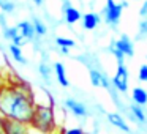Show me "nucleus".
<instances>
[{
    "mask_svg": "<svg viewBox=\"0 0 147 134\" xmlns=\"http://www.w3.org/2000/svg\"><path fill=\"white\" fill-rule=\"evenodd\" d=\"M36 107L32 85L26 80H8L0 92V115L2 118L29 123Z\"/></svg>",
    "mask_w": 147,
    "mask_h": 134,
    "instance_id": "1",
    "label": "nucleus"
},
{
    "mask_svg": "<svg viewBox=\"0 0 147 134\" xmlns=\"http://www.w3.org/2000/svg\"><path fill=\"white\" fill-rule=\"evenodd\" d=\"M30 128L41 134H57L59 123L55 118V111L52 104H38L36 103L33 117L30 120Z\"/></svg>",
    "mask_w": 147,
    "mask_h": 134,
    "instance_id": "2",
    "label": "nucleus"
},
{
    "mask_svg": "<svg viewBox=\"0 0 147 134\" xmlns=\"http://www.w3.org/2000/svg\"><path fill=\"white\" fill-rule=\"evenodd\" d=\"M122 5L117 3L115 0H106V7L103 8L101 11V17L109 27L115 29L119 25V21H120V16H122Z\"/></svg>",
    "mask_w": 147,
    "mask_h": 134,
    "instance_id": "3",
    "label": "nucleus"
},
{
    "mask_svg": "<svg viewBox=\"0 0 147 134\" xmlns=\"http://www.w3.org/2000/svg\"><path fill=\"white\" fill-rule=\"evenodd\" d=\"M14 27H16L18 35H19V41H18V44H16V46H19V48H22V46H26L27 43L35 41V40L38 38L36 33H35V29H33V24L30 22V21L18 22Z\"/></svg>",
    "mask_w": 147,
    "mask_h": 134,
    "instance_id": "4",
    "label": "nucleus"
},
{
    "mask_svg": "<svg viewBox=\"0 0 147 134\" xmlns=\"http://www.w3.org/2000/svg\"><path fill=\"white\" fill-rule=\"evenodd\" d=\"M63 106L71 115H74L76 118H87L89 117V107L84 104L82 101L73 98V96H68L63 99Z\"/></svg>",
    "mask_w": 147,
    "mask_h": 134,
    "instance_id": "5",
    "label": "nucleus"
},
{
    "mask_svg": "<svg viewBox=\"0 0 147 134\" xmlns=\"http://www.w3.org/2000/svg\"><path fill=\"white\" fill-rule=\"evenodd\" d=\"M128 68L125 65H117V70H115V74L112 77V85L117 90L120 95H125L128 92Z\"/></svg>",
    "mask_w": 147,
    "mask_h": 134,
    "instance_id": "6",
    "label": "nucleus"
},
{
    "mask_svg": "<svg viewBox=\"0 0 147 134\" xmlns=\"http://www.w3.org/2000/svg\"><path fill=\"white\" fill-rule=\"evenodd\" d=\"M32 128L29 123H22L18 120L3 118L2 121V134H30Z\"/></svg>",
    "mask_w": 147,
    "mask_h": 134,
    "instance_id": "7",
    "label": "nucleus"
},
{
    "mask_svg": "<svg viewBox=\"0 0 147 134\" xmlns=\"http://www.w3.org/2000/svg\"><path fill=\"white\" fill-rule=\"evenodd\" d=\"M106 120H108V123L111 125V126L117 128V129L123 131V133H127V134H131L130 125H128V121L125 120V117L120 112H108V114H106Z\"/></svg>",
    "mask_w": 147,
    "mask_h": 134,
    "instance_id": "8",
    "label": "nucleus"
},
{
    "mask_svg": "<svg viewBox=\"0 0 147 134\" xmlns=\"http://www.w3.org/2000/svg\"><path fill=\"white\" fill-rule=\"evenodd\" d=\"M115 46H117V49L125 55V57H133L134 55V44H133L130 36L125 35V33H122V35L115 40Z\"/></svg>",
    "mask_w": 147,
    "mask_h": 134,
    "instance_id": "9",
    "label": "nucleus"
},
{
    "mask_svg": "<svg viewBox=\"0 0 147 134\" xmlns=\"http://www.w3.org/2000/svg\"><path fill=\"white\" fill-rule=\"evenodd\" d=\"M101 14L100 13H93V11H90V13H86L82 16V19H81V24H82V29L86 30H95L98 29V25L101 24Z\"/></svg>",
    "mask_w": 147,
    "mask_h": 134,
    "instance_id": "10",
    "label": "nucleus"
},
{
    "mask_svg": "<svg viewBox=\"0 0 147 134\" xmlns=\"http://www.w3.org/2000/svg\"><path fill=\"white\" fill-rule=\"evenodd\" d=\"M52 68H54V76H55V79H57L59 85L67 88V87L70 85V80H68V76H67L65 65L62 63V62H55V63L52 65Z\"/></svg>",
    "mask_w": 147,
    "mask_h": 134,
    "instance_id": "11",
    "label": "nucleus"
},
{
    "mask_svg": "<svg viewBox=\"0 0 147 134\" xmlns=\"http://www.w3.org/2000/svg\"><path fill=\"white\" fill-rule=\"evenodd\" d=\"M131 103L136 106H147V90L144 87H134L131 90Z\"/></svg>",
    "mask_w": 147,
    "mask_h": 134,
    "instance_id": "12",
    "label": "nucleus"
},
{
    "mask_svg": "<svg viewBox=\"0 0 147 134\" xmlns=\"http://www.w3.org/2000/svg\"><path fill=\"white\" fill-rule=\"evenodd\" d=\"M130 112H131V115H133V123H136L138 126L147 121V112H146V109H144V107L136 106V104L131 103V104H130Z\"/></svg>",
    "mask_w": 147,
    "mask_h": 134,
    "instance_id": "13",
    "label": "nucleus"
},
{
    "mask_svg": "<svg viewBox=\"0 0 147 134\" xmlns=\"http://www.w3.org/2000/svg\"><path fill=\"white\" fill-rule=\"evenodd\" d=\"M63 17H65V22H67V24L74 25V24L81 22V19H82V14H81V11L78 10V8L70 7V8H67V10L63 11Z\"/></svg>",
    "mask_w": 147,
    "mask_h": 134,
    "instance_id": "14",
    "label": "nucleus"
},
{
    "mask_svg": "<svg viewBox=\"0 0 147 134\" xmlns=\"http://www.w3.org/2000/svg\"><path fill=\"white\" fill-rule=\"evenodd\" d=\"M8 52H10L11 58H13L14 62H18V63H21V65L29 63V60L26 58V55H24V52H22V48H19V46L10 43V46H8Z\"/></svg>",
    "mask_w": 147,
    "mask_h": 134,
    "instance_id": "15",
    "label": "nucleus"
},
{
    "mask_svg": "<svg viewBox=\"0 0 147 134\" xmlns=\"http://www.w3.org/2000/svg\"><path fill=\"white\" fill-rule=\"evenodd\" d=\"M38 71H40V76H41V79L45 80L48 85H51V80H52V74H54V68L49 66L48 62H40L38 65Z\"/></svg>",
    "mask_w": 147,
    "mask_h": 134,
    "instance_id": "16",
    "label": "nucleus"
},
{
    "mask_svg": "<svg viewBox=\"0 0 147 134\" xmlns=\"http://www.w3.org/2000/svg\"><path fill=\"white\" fill-rule=\"evenodd\" d=\"M103 71L96 70V68H89V77H90V84L93 87H101L103 84Z\"/></svg>",
    "mask_w": 147,
    "mask_h": 134,
    "instance_id": "17",
    "label": "nucleus"
},
{
    "mask_svg": "<svg viewBox=\"0 0 147 134\" xmlns=\"http://www.w3.org/2000/svg\"><path fill=\"white\" fill-rule=\"evenodd\" d=\"M32 24H33V29H35V33H36V36H38V38H41V36H45L46 33H48V27H46V24L43 22L41 19L33 17Z\"/></svg>",
    "mask_w": 147,
    "mask_h": 134,
    "instance_id": "18",
    "label": "nucleus"
},
{
    "mask_svg": "<svg viewBox=\"0 0 147 134\" xmlns=\"http://www.w3.org/2000/svg\"><path fill=\"white\" fill-rule=\"evenodd\" d=\"M109 52H111V54L115 57V60H117V65H125V55L117 49V46H115V40H112V41H111V46H109Z\"/></svg>",
    "mask_w": 147,
    "mask_h": 134,
    "instance_id": "19",
    "label": "nucleus"
},
{
    "mask_svg": "<svg viewBox=\"0 0 147 134\" xmlns=\"http://www.w3.org/2000/svg\"><path fill=\"white\" fill-rule=\"evenodd\" d=\"M55 44L59 46V48H65V49H71L76 46V43H74V40L71 38H65V36H57L55 38Z\"/></svg>",
    "mask_w": 147,
    "mask_h": 134,
    "instance_id": "20",
    "label": "nucleus"
},
{
    "mask_svg": "<svg viewBox=\"0 0 147 134\" xmlns=\"http://www.w3.org/2000/svg\"><path fill=\"white\" fill-rule=\"evenodd\" d=\"M0 8H2L3 14H13L16 7H14V3L11 0H0Z\"/></svg>",
    "mask_w": 147,
    "mask_h": 134,
    "instance_id": "21",
    "label": "nucleus"
},
{
    "mask_svg": "<svg viewBox=\"0 0 147 134\" xmlns=\"http://www.w3.org/2000/svg\"><path fill=\"white\" fill-rule=\"evenodd\" d=\"M59 134H86V131L79 126H70V128H63L59 131Z\"/></svg>",
    "mask_w": 147,
    "mask_h": 134,
    "instance_id": "22",
    "label": "nucleus"
},
{
    "mask_svg": "<svg viewBox=\"0 0 147 134\" xmlns=\"http://www.w3.org/2000/svg\"><path fill=\"white\" fill-rule=\"evenodd\" d=\"M138 79L141 82H146L147 84V63L141 65L139 66V71H138Z\"/></svg>",
    "mask_w": 147,
    "mask_h": 134,
    "instance_id": "23",
    "label": "nucleus"
},
{
    "mask_svg": "<svg viewBox=\"0 0 147 134\" xmlns=\"http://www.w3.org/2000/svg\"><path fill=\"white\" fill-rule=\"evenodd\" d=\"M139 16L144 17V19L147 17V0L142 2V7H141V10H139Z\"/></svg>",
    "mask_w": 147,
    "mask_h": 134,
    "instance_id": "24",
    "label": "nucleus"
},
{
    "mask_svg": "<svg viewBox=\"0 0 147 134\" xmlns=\"http://www.w3.org/2000/svg\"><path fill=\"white\" fill-rule=\"evenodd\" d=\"M139 33L141 35H147V21H141L139 22Z\"/></svg>",
    "mask_w": 147,
    "mask_h": 134,
    "instance_id": "25",
    "label": "nucleus"
},
{
    "mask_svg": "<svg viewBox=\"0 0 147 134\" xmlns=\"http://www.w3.org/2000/svg\"><path fill=\"white\" fill-rule=\"evenodd\" d=\"M8 84V77L5 76L3 73H2V71H0V92H2V88H3L5 85H7Z\"/></svg>",
    "mask_w": 147,
    "mask_h": 134,
    "instance_id": "26",
    "label": "nucleus"
},
{
    "mask_svg": "<svg viewBox=\"0 0 147 134\" xmlns=\"http://www.w3.org/2000/svg\"><path fill=\"white\" fill-rule=\"evenodd\" d=\"M0 25H2V29H3V30L8 27V25H7V21H5V14H3V13L0 14Z\"/></svg>",
    "mask_w": 147,
    "mask_h": 134,
    "instance_id": "27",
    "label": "nucleus"
},
{
    "mask_svg": "<svg viewBox=\"0 0 147 134\" xmlns=\"http://www.w3.org/2000/svg\"><path fill=\"white\" fill-rule=\"evenodd\" d=\"M70 7H73L70 0H63V5H62V11H65L67 8H70Z\"/></svg>",
    "mask_w": 147,
    "mask_h": 134,
    "instance_id": "28",
    "label": "nucleus"
},
{
    "mask_svg": "<svg viewBox=\"0 0 147 134\" xmlns=\"http://www.w3.org/2000/svg\"><path fill=\"white\" fill-rule=\"evenodd\" d=\"M59 51H60V54H63V55H68V52H70V49H65V48H59Z\"/></svg>",
    "mask_w": 147,
    "mask_h": 134,
    "instance_id": "29",
    "label": "nucleus"
},
{
    "mask_svg": "<svg viewBox=\"0 0 147 134\" xmlns=\"http://www.w3.org/2000/svg\"><path fill=\"white\" fill-rule=\"evenodd\" d=\"M32 2L35 5H43V2H45V0H32Z\"/></svg>",
    "mask_w": 147,
    "mask_h": 134,
    "instance_id": "30",
    "label": "nucleus"
},
{
    "mask_svg": "<svg viewBox=\"0 0 147 134\" xmlns=\"http://www.w3.org/2000/svg\"><path fill=\"white\" fill-rule=\"evenodd\" d=\"M120 5H122V8H127V7H128V2H127V0H125V2H122Z\"/></svg>",
    "mask_w": 147,
    "mask_h": 134,
    "instance_id": "31",
    "label": "nucleus"
},
{
    "mask_svg": "<svg viewBox=\"0 0 147 134\" xmlns=\"http://www.w3.org/2000/svg\"><path fill=\"white\" fill-rule=\"evenodd\" d=\"M2 121H3V118H2V115H0V134H2Z\"/></svg>",
    "mask_w": 147,
    "mask_h": 134,
    "instance_id": "32",
    "label": "nucleus"
},
{
    "mask_svg": "<svg viewBox=\"0 0 147 134\" xmlns=\"http://www.w3.org/2000/svg\"><path fill=\"white\" fill-rule=\"evenodd\" d=\"M115 2H117V3H122V2H125V0H115Z\"/></svg>",
    "mask_w": 147,
    "mask_h": 134,
    "instance_id": "33",
    "label": "nucleus"
},
{
    "mask_svg": "<svg viewBox=\"0 0 147 134\" xmlns=\"http://www.w3.org/2000/svg\"><path fill=\"white\" fill-rule=\"evenodd\" d=\"M131 2H141V0H131Z\"/></svg>",
    "mask_w": 147,
    "mask_h": 134,
    "instance_id": "34",
    "label": "nucleus"
},
{
    "mask_svg": "<svg viewBox=\"0 0 147 134\" xmlns=\"http://www.w3.org/2000/svg\"><path fill=\"white\" fill-rule=\"evenodd\" d=\"M146 21H147V17H146Z\"/></svg>",
    "mask_w": 147,
    "mask_h": 134,
    "instance_id": "35",
    "label": "nucleus"
}]
</instances>
